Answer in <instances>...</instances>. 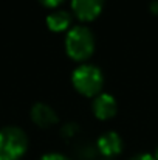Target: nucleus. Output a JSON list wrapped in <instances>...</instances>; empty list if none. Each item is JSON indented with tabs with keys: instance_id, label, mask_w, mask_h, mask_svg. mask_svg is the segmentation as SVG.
<instances>
[{
	"instance_id": "1",
	"label": "nucleus",
	"mask_w": 158,
	"mask_h": 160,
	"mask_svg": "<svg viewBox=\"0 0 158 160\" xmlns=\"http://www.w3.org/2000/svg\"><path fill=\"white\" fill-rule=\"evenodd\" d=\"M95 50V34L89 27L76 25L67 31L65 52L74 61H85Z\"/></svg>"
},
{
	"instance_id": "2",
	"label": "nucleus",
	"mask_w": 158,
	"mask_h": 160,
	"mask_svg": "<svg viewBox=\"0 0 158 160\" xmlns=\"http://www.w3.org/2000/svg\"><path fill=\"white\" fill-rule=\"evenodd\" d=\"M74 89L84 97H96L104 86V75L95 64H81L71 73Z\"/></svg>"
},
{
	"instance_id": "3",
	"label": "nucleus",
	"mask_w": 158,
	"mask_h": 160,
	"mask_svg": "<svg viewBox=\"0 0 158 160\" xmlns=\"http://www.w3.org/2000/svg\"><path fill=\"white\" fill-rule=\"evenodd\" d=\"M28 148L26 134L17 126L0 129V160H19Z\"/></svg>"
},
{
	"instance_id": "4",
	"label": "nucleus",
	"mask_w": 158,
	"mask_h": 160,
	"mask_svg": "<svg viewBox=\"0 0 158 160\" xmlns=\"http://www.w3.org/2000/svg\"><path fill=\"white\" fill-rule=\"evenodd\" d=\"M104 2L105 0H71V11L79 20L90 22L101 14Z\"/></svg>"
},
{
	"instance_id": "5",
	"label": "nucleus",
	"mask_w": 158,
	"mask_h": 160,
	"mask_svg": "<svg viewBox=\"0 0 158 160\" xmlns=\"http://www.w3.org/2000/svg\"><path fill=\"white\" fill-rule=\"evenodd\" d=\"M96 146H98V151L107 157H115L121 152L122 149V140H121V135L115 131H105L104 134L99 135L98 142H96Z\"/></svg>"
},
{
	"instance_id": "6",
	"label": "nucleus",
	"mask_w": 158,
	"mask_h": 160,
	"mask_svg": "<svg viewBox=\"0 0 158 160\" xmlns=\"http://www.w3.org/2000/svg\"><path fill=\"white\" fill-rule=\"evenodd\" d=\"M92 109H93V113L96 118L99 120H108L112 118L116 110H118V103L115 100L113 95L110 93H99L95 97L93 103H92Z\"/></svg>"
},
{
	"instance_id": "7",
	"label": "nucleus",
	"mask_w": 158,
	"mask_h": 160,
	"mask_svg": "<svg viewBox=\"0 0 158 160\" xmlns=\"http://www.w3.org/2000/svg\"><path fill=\"white\" fill-rule=\"evenodd\" d=\"M31 118L41 128H50L57 123V113L47 103H36L31 107Z\"/></svg>"
},
{
	"instance_id": "8",
	"label": "nucleus",
	"mask_w": 158,
	"mask_h": 160,
	"mask_svg": "<svg viewBox=\"0 0 158 160\" xmlns=\"http://www.w3.org/2000/svg\"><path fill=\"white\" fill-rule=\"evenodd\" d=\"M71 25V14L65 9H54L47 16V27L54 33L68 31Z\"/></svg>"
},
{
	"instance_id": "9",
	"label": "nucleus",
	"mask_w": 158,
	"mask_h": 160,
	"mask_svg": "<svg viewBox=\"0 0 158 160\" xmlns=\"http://www.w3.org/2000/svg\"><path fill=\"white\" fill-rule=\"evenodd\" d=\"M41 160H70L67 156H62V154H59V152H50V154H45V156H42Z\"/></svg>"
},
{
	"instance_id": "10",
	"label": "nucleus",
	"mask_w": 158,
	"mask_h": 160,
	"mask_svg": "<svg viewBox=\"0 0 158 160\" xmlns=\"http://www.w3.org/2000/svg\"><path fill=\"white\" fill-rule=\"evenodd\" d=\"M44 6H47V8H56V6H59L64 0H39Z\"/></svg>"
},
{
	"instance_id": "11",
	"label": "nucleus",
	"mask_w": 158,
	"mask_h": 160,
	"mask_svg": "<svg viewBox=\"0 0 158 160\" xmlns=\"http://www.w3.org/2000/svg\"><path fill=\"white\" fill-rule=\"evenodd\" d=\"M130 160H157L155 159V156H151V154H136V156H133Z\"/></svg>"
},
{
	"instance_id": "12",
	"label": "nucleus",
	"mask_w": 158,
	"mask_h": 160,
	"mask_svg": "<svg viewBox=\"0 0 158 160\" xmlns=\"http://www.w3.org/2000/svg\"><path fill=\"white\" fill-rule=\"evenodd\" d=\"M152 8H157V12H158V2H154V3H152Z\"/></svg>"
},
{
	"instance_id": "13",
	"label": "nucleus",
	"mask_w": 158,
	"mask_h": 160,
	"mask_svg": "<svg viewBox=\"0 0 158 160\" xmlns=\"http://www.w3.org/2000/svg\"><path fill=\"white\" fill-rule=\"evenodd\" d=\"M155 159L158 160V146H157V151H155Z\"/></svg>"
},
{
	"instance_id": "14",
	"label": "nucleus",
	"mask_w": 158,
	"mask_h": 160,
	"mask_svg": "<svg viewBox=\"0 0 158 160\" xmlns=\"http://www.w3.org/2000/svg\"><path fill=\"white\" fill-rule=\"evenodd\" d=\"M107 160H108V159H107Z\"/></svg>"
}]
</instances>
